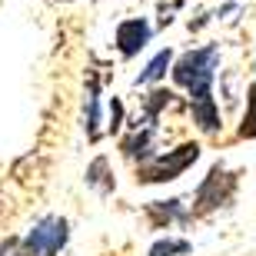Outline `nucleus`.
<instances>
[{
	"mask_svg": "<svg viewBox=\"0 0 256 256\" xmlns=\"http://www.w3.org/2000/svg\"><path fill=\"white\" fill-rule=\"evenodd\" d=\"M220 60V47H200L183 54L173 66V80L180 86H186L193 96V106H206L213 104V94H210V84H213V70H216Z\"/></svg>",
	"mask_w": 256,
	"mask_h": 256,
	"instance_id": "nucleus-1",
	"label": "nucleus"
},
{
	"mask_svg": "<svg viewBox=\"0 0 256 256\" xmlns=\"http://www.w3.org/2000/svg\"><path fill=\"white\" fill-rule=\"evenodd\" d=\"M200 156V146L196 143H183L176 146L173 153L166 156H150V160L140 166V183H166V180H176L190 163H196Z\"/></svg>",
	"mask_w": 256,
	"mask_h": 256,
	"instance_id": "nucleus-2",
	"label": "nucleus"
},
{
	"mask_svg": "<svg viewBox=\"0 0 256 256\" xmlns=\"http://www.w3.org/2000/svg\"><path fill=\"white\" fill-rule=\"evenodd\" d=\"M66 220L60 216H47L40 220L37 226L30 230V236L17 246V256H57L66 243Z\"/></svg>",
	"mask_w": 256,
	"mask_h": 256,
	"instance_id": "nucleus-3",
	"label": "nucleus"
},
{
	"mask_svg": "<svg viewBox=\"0 0 256 256\" xmlns=\"http://www.w3.org/2000/svg\"><path fill=\"white\" fill-rule=\"evenodd\" d=\"M230 193H233V176H230L226 170L213 166V170H210V176L200 183V190H196V206H193V213H210L213 206L226 203Z\"/></svg>",
	"mask_w": 256,
	"mask_h": 256,
	"instance_id": "nucleus-4",
	"label": "nucleus"
},
{
	"mask_svg": "<svg viewBox=\"0 0 256 256\" xmlns=\"http://www.w3.org/2000/svg\"><path fill=\"white\" fill-rule=\"evenodd\" d=\"M150 24L143 17L136 20H124L120 27H116V47H120V54L124 57H133V54H140L143 47H146V40H150Z\"/></svg>",
	"mask_w": 256,
	"mask_h": 256,
	"instance_id": "nucleus-5",
	"label": "nucleus"
},
{
	"mask_svg": "<svg viewBox=\"0 0 256 256\" xmlns=\"http://www.w3.org/2000/svg\"><path fill=\"white\" fill-rule=\"evenodd\" d=\"M86 136L100 140V106H96V76H90L86 86Z\"/></svg>",
	"mask_w": 256,
	"mask_h": 256,
	"instance_id": "nucleus-6",
	"label": "nucleus"
},
{
	"mask_svg": "<svg viewBox=\"0 0 256 256\" xmlns=\"http://www.w3.org/2000/svg\"><path fill=\"white\" fill-rule=\"evenodd\" d=\"M170 60H173V54H170V50H160V54H156V57L150 60V66H146V70H143V74L136 76V84H156V80H160V76L166 74Z\"/></svg>",
	"mask_w": 256,
	"mask_h": 256,
	"instance_id": "nucleus-7",
	"label": "nucleus"
},
{
	"mask_svg": "<svg viewBox=\"0 0 256 256\" xmlns=\"http://www.w3.org/2000/svg\"><path fill=\"white\" fill-rule=\"evenodd\" d=\"M104 173H106V160L100 156V160H94V163H90V170H86V183L106 193V190H114V180H106Z\"/></svg>",
	"mask_w": 256,
	"mask_h": 256,
	"instance_id": "nucleus-8",
	"label": "nucleus"
},
{
	"mask_svg": "<svg viewBox=\"0 0 256 256\" xmlns=\"http://www.w3.org/2000/svg\"><path fill=\"white\" fill-rule=\"evenodd\" d=\"M240 136L253 140L256 136V86H250V100H246V116L240 124Z\"/></svg>",
	"mask_w": 256,
	"mask_h": 256,
	"instance_id": "nucleus-9",
	"label": "nucleus"
},
{
	"mask_svg": "<svg viewBox=\"0 0 256 256\" xmlns=\"http://www.w3.org/2000/svg\"><path fill=\"white\" fill-rule=\"evenodd\" d=\"M170 100H173L170 90H156V94H150V100H146V126L156 124V114H160V110L170 104Z\"/></svg>",
	"mask_w": 256,
	"mask_h": 256,
	"instance_id": "nucleus-10",
	"label": "nucleus"
},
{
	"mask_svg": "<svg viewBox=\"0 0 256 256\" xmlns=\"http://www.w3.org/2000/svg\"><path fill=\"white\" fill-rule=\"evenodd\" d=\"M173 253H190V243L186 240H160L150 250V256H173Z\"/></svg>",
	"mask_w": 256,
	"mask_h": 256,
	"instance_id": "nucleus-11",
	"label": "nucleus"
},
{
	"mask_svg": "<svg viewBox=\"0 0 256 256\" xmlns=\"http://www.w3.org/2000/svg\"><path fill=\"white\" fill-rule=\"evenodd\" d=\"M120 120H124V104L114 100L110 104V130H120Z\"/></svg>",
	"mask_w": 256,
	"mask_h": 256,
	"instance_id": "nucleus-12",
	"label": "nucleus"
}]
</instances>
